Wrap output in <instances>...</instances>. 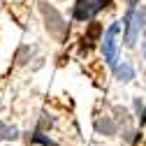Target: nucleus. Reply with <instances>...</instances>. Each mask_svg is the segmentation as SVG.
I'll use <instances>...</instances> for the list:
<instances>
[{"instance_id": "10", "label": "nucleus", "mask_w": 146, "mask_h": 146, "mask_svg": "<svg viewBox=\"0 0 146 146\" xmlns=\"http://www.w3.org/2000/svg\"><path fill=\"white\" fill-rule=\"evenodd\" d=\"M135 111H137V118H139V123L144 125V123H146V109H144V104H141V100H139V98L135 100Z\"/></svg>"}, {"instance_id": "7", "label": "nucleus", "mask_w": 146, "mask_h": 146, "mask_svg": "<svg viewBox=\"0 0 146 146\" xmlns=\"http://www.w3.org/2000/svg\"><path fill=\"white\" fill-rule=\"evenodd\" d=\"M95 127H98L100 132H104V135H114V132H116V125H114L111 121H109V118H104V121L100 118V121L95 123Z\"/></svg>"}, {"instance_id": "6", "label": "nucleus", "mask_w": 146, "mask_h": 146, "mask_svg": "<svg viewBox=\"0 0 146 146\" xmlns=\"http://www.w3.org/2000/svg\"><path fill=\"white\" fill-rule=\"evenodd\" d=\"M116 77L121 79V81H130V79H135V70H132V65L130 63H123V65H116Z\"/></svg>"}, {"instance_id": "8", "label": "nucleus", "mask_w": 146, "mask_h": 146, "mask_svg": "<svg viewBox=\"0 0 146 146\" xmlns=\"http://www.w3.org/2000/svg\"><path fill=\"white\" fill-rule=\"evenodd\" d=\"M0 139H16V127H9L0 123Z\"/></svg>"}, {"instance_id": "9", "label": "nucleus", "mask_w": 146, "mask_h": 146, "mask_svg": "<svg viewBox=\"0 0 146 146\" xmlns=\"http://www.w3.org/2000/svg\"><path fill=\"white\" fill-rule=\"evenodd\" d=\"M33 141H35V144H42V146H58L56 141H51L49 137H44V135H42L40 130H37V132H35V137H33Z\"/></svg>"}, {"instance_id": "5", "label": "nucleus", "mask_w": 146, "mask_h": 146, "mask_svg": "<svg viewBox=\"0 0 146 146\" xmlns=\"http://www.w3.org/2000/svg\"><path fill=\"white\" fill-rule=\"evenodd\" d=\"M100 35H102V26H100L98 21H93V23H90V28L84 33V37H81V49H93Z\"/></svg>"}, {"instance_id": "4", "label": "nucleus", "mask_w": 146, "mask_h": 146, "mask_svg": "<svg viewBox=\"0 0 146 146\" xmlns=\"http://www.w3.org/2000/svg\"><path fill=\"white\" fill-rule=\"evenodd\" d=\"M42 14L44 16H51V21L46 23V28L53 33V35H56V37H65V33H67V23L60 19V14L56 12V9H53V7H49V5H42Z\"/></svg>"}, {"instance_id": "1", "label": "nucleus", "mask_w": 146, "mask_h": 146, "mask_svg": "<svg viewBox=\"0 0 146 146\" xmlns=\"http://www.w3.org/2000/svg\"><path fill=\"white\" fill-rule=\"evenodd\" d=\"M137 0H130V7H127V14H125V44L127 46H135L137 42V35L141 33V28H146V9H135Z\"/></svg>"}, {"instance_id": "3", "label": "nucleus", "mask_w": 146, "mask_h": 146, "mask_svg": "<svg viewBox=\"0 0 146 146\" xmlns=\"http://www.w3.org/2000/svg\"><path fill=\"white\" fill-rule=\"evenodd\" d=\"M118 30H121V26L114 23L111 28L107 30L104 40H102V53H104V60L109 63V67H114V70H116V65H118V56H116V51H118V44H116Z\"/></svg>"}, {"instance_id": "11", "label": "nucleus", "mask_w": 146, "mask_h": 146, "mask_svg": "<svg viewBox=\"0 0 146 146\" xmlns=\"http://www.w3.org/2000/svg\"><path fill=\"white\" fill-rule=\"evenodd\" d=\"M141 53H144V60H146V42L141 44Z\"/></svg>"}, {"instance_id": "2", "label": "nucleus", "mask_w": 146, "mask_h": 146, "mask_svg": "<svg viewBox=\"0 0 146 146\" xmlns=\"http://www.w3.org/2000/svg\"><path fill=\"white\" fill-rule=\"evenodd\" d=\"M109 5H111V0H77L74 9H72V19L74 21H93Z\"/></svg>"}]
</instances>
